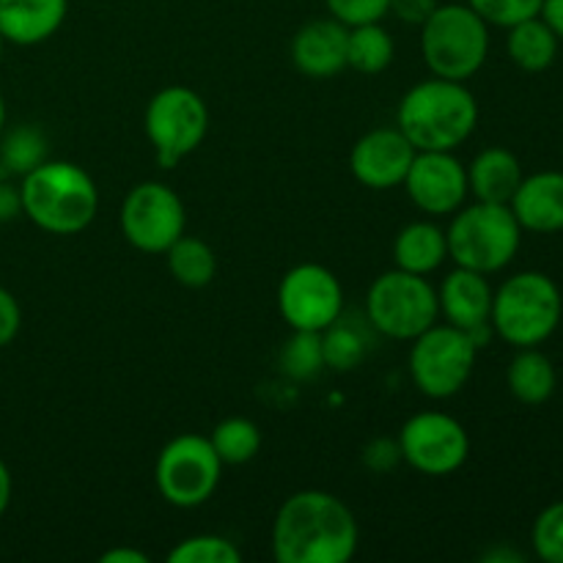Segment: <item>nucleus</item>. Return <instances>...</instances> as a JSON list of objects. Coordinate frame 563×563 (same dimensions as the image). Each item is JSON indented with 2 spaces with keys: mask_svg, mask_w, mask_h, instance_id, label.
<instances>
[{
  "mask_svg": "<svg viewBox=\"0 0 563 563\" xmlns=\"http://www.w3.org/2000/svg\"><path fill=\"white\" fill-rule=\"evenodd\" d=\"M146 137L163 168H176L196 152L209 130V110L201 93L187 86H168L154 93L143 115Z\"/></svg>",
  "mask_w": 563,
  "mask_h": 563,
  "instance_id": "10",
  "label": "nucleus"
},
{
  "mask_svg": "<svg viewBox=\"0 0 563 563\" xmlns=\"http://www.w3.org/2000/svg\"><path fill=\"white\" fill-rule=\"evenodd\" d=\"M531 544L544 563H563V500L548 506L533 520Z\"/></svg>",
  "mask_w": 563,
  "mask_h": 563,
  "instance_id": "31",
  "label": "nucleus"
},
{
  "mask_svg": "<svg viewBox=\"0 0 563 563\" xmlns=\"http://www.w3.org/2000/svg\"><path fill=\"white\" fill-rule=\"evenodd\" d=\"M539 16H542V20L553 27L555 36L563 42V0H544Z\"/></svg>",
  "mask_w": 563,
  "mask_h": 563,
  "instance_id": "38",
  "label": "nucleus"
},
{
  "mask_svg": "<svg viewBox=\"0 0 563 563\" xmlns=\"http://www.w3.org/2000/svg\"><path fill=\"white\" fill-rule=\"evenodd\" d=\"M401 462L423 476H451L471 456L467 429L449 412L427 410L407 418L399 432Z\"/></svg>",
  "mask_w": 563,
  "mask_h": 563,
  "instance_id": "12",
  "label": "nucleus"
},
{
  "mask_svg": "<svg viewBox=\"0 0 563 563\" xmlns=\"http://www.w3.org/2000/svg\"><path fill=\"white\" fill-rule=\"evenodd\" d=\"M509 207L522 231L559 234L563 231V170L522 176Z\"/></svg>",
  "mask_w": 563,
  "mask_h": 563,
  "instance_id": "17",
  "label": "nucleus"
},
{
  "mask_svg": "<svg viewBox=\"0 0 563 563\" xmlns=\"http://www.w3.org/2000/svg\"><path fill=\"white\" fill-rule=\"evenodd\" d=\"M449 258V240L440 225L429 220H416L407 223L394 240V262L399 269L416 275H432L434 269L443 267Z\"/></svg>",
  "mask_w": 563,
  "mask_h": 563,
  "instance_id": "21",
  "label": "nucleus"
},
{
  "mask_svg": "<svg viewBox=\"0 0 563 563\" xmlns=\"http://www.w3.org/2000/svg\"><path fill=\"white\" fill-rule=\"evenodd\" d=\"M20 328H22L20 302H16V297L11 295L9 289L0 286V350L9 346L11 341L16 339Z\"/></svg>",
  "mask_w": 563,
  "mask_h": 563,
  "instance_id": "34",
  "label": "nucleus"
},
{
  "mask_svg": "<svg viewBox=\"0 0 563 563\" xmlns=\"http://www.w3.org/2000/svg\"><path fill=\"white\" fill-rule=\"evenodd\" d=\"M47 159V141L33 126H16L0 146V163L9 174L25 176Z\"/></svg>",
  "mask_w": 563,
  "mask_h": 563,
  "instance_id": "28",
  "label": "nucleus"
},
{
  "mask_svg": "<svg viewBox=\"0 0 563 563\" xmlns=\"http://www.w3.org/2000/svg\"><path fill=\"white\" fill-rule=\"evenodd\" d=\"M506 385L517 401L537 407L553 399L559 374H555L553 361L539 352V346H526L511 357L509 368H506Z\"/></svg>",
  "mask_w": 563,
  "mask_h": 563,
  "instance_id": "22",
  "label": "nucleus"
},
{
  "mask_svg": "<svg viewBox=\"0 0 563 563\" xmlns=\"http://www.w3.org/2000/svg\"><path fill=\"white\" fill-rule=\"evenodd\" d=\"M11 493H14V482H11V473L5 467V462L0 460V517L5 515L11 504Z\"/></svg>",
  "mask_w": 563,
  "mask_h": 563,
  "instance_id": "40",
  "label": "nucleus"
},
{
  "mask_svg": "<svg viewBox=\"0 0 563 563\" xmlns=\"http://www.w3.org/2000/svg\"><path fill=\"white\" fill-rule=\"evenodd\" d=\"M405 190L423 214H454L467 198V168L454 152H416L405 176Z\"/></svg>",
  "mask_w": 563,
  "mask_h": 563,
  "instance_id": "14",
  "label": "nucleus"
},
{
  "mask_svg": "<svg viewBox=\"0 0 563 563\" xmlns=\"http://www.w3.org/2000/svg\"><path fill=\"white\" fill-rule=\"evenodd\" d=\"M102 563H148V555L141 553V550H132V548H113L108 553L99 555Z\"/></svg>",
  "mask_w": 563,
  "mask_h": 563,
  "instance_id": "39",
  "label": "nucleus"
},
{
  "mask_svg": "<svg viewBox=\"0 0 563 563\" xmlns=\"http://www.w3.org/2000/svg\"><path fill=\"white\" fill-rule=\"evenodd\" d=\"M366 465L372 467V471L377 473H385L390 471V467H396L401 462V451H399V440H372V443L366 445Z\"/></svg>",
  "mask_w": 563,
  "mask_h": 563,
  "instance_id": "35",
  "label": "nucleus"
},
{
  "mask_svg": "<svg viewBox=\"0 0 563 563\" xmlns=\"http://www.w3.org/2000/svg\"><path fill=\"white\" fill-rule=\"evenodd\" d=\"M170 563H242V553L231 539L201 533V537L181 539L168 553Z\"/></svg>",
  "mask_w": 563,
  "mask_h": 563,
  "instance_id": "30",
  "label": "nucleus"
},
{
  "mask_svg": "<svg viewBox=\"0 0 563 563\" xmlns=\"http://www.w3.org/2000/svg\"><path fill=\"white\" fill-rule=\"evenodd\" d=\"M209 443L223 465H247L251 460H256L258 449H262V432L251 418L234 416L214 427Z\"/></svg>",
  "mask_w": 563,
  "mask_h": 563,
  "instance_id": "27",
  "label": "nucleus"
},
{
  "mask_svg": "<svg viewBox=\"0 0 563 563\" xmlns=\"http://www.w3.org/2000/svg\"><path fill=\"white\" fill-rule=\"evenodd\" d=\"M278 311L291 330L322 333L344 313L341 280L324 264H297L280 278Z\"/></svg>",
  "mask_w": 563,
  "mask_h": 563,
  "instance_id": "13",
  "label": "nucleus"
},
{
  "mask_svg": "<svg viewBox=\"0 0 563 563\" xmlns=\"http://www.w3.org/2000/svg\"><path fill=\"white\" fill-rule=\"evenodd\" d=\"M280 366L291 379H313L324 368L322 355V333H302L295 330L289 341H286L284 352H280Z\"/></svg>",
  "mask_w": 563,
  "mask_h": 563,
  "instance_id": "29",
  "label": "nucleus"
},
{
  "mask_svg": "<svg viewBox=\"0 0 563 563\" xmlns=\"http://www.w3.org/2000/svg\"><path fill=\"white\" fill-rule=\"evenodd\" d=\"M563 317V297L550 275L528 269L500 284L493 295L489 324L515 350L539 346L559 330Z\"/></svg>",
  "mask_w": 563,
  "mask_h": 563,
  "instance_id": "4",
  "label": "nucleus"
},
{
  "mask_svg": "<svg viewBox=\"0 0 563 563\" xmlns=\"http://www.w3.org/2000/svg\"><path fill=\"white\" fill-rule=\"evenodd\" d=\"M3 126H5V102L0 97V135H3Z\"/></svg>",
  "mask_w": 563,
  "mask_h": 563,
  "instance_id": "41",
  "label": "nucleus"
},
{
  "mask_svg": "<svg viewBox=\"0 0 563 563\" xmlns=\"http://www.w3.org/2000/svg\"><path fill=\"white\" fill-rule=\"evenodd\" d=\"M328 11L346 27L366 25V22H383L388 16L390 0H324Z\"/></svg>",
  "mask_w": 563,
  "mask_h": 563,
  "instance_id": "33",
  "label": "nucleus"
},
{
  "mask_svg": "<svg viewBox=\"0 0 563 563\" xmlns=\"http://www.w3.org/2000/svg\"><path fill=\"white\" fill-rule=\"evenodd\" d=\"M368 352V339L361 324L341 313L328 330H322L324 366L333 372H352L363 363Z\"/></svg>",
  "mask_w": 563,
  "mask_h": 563,
  "instance_id": "26",
  "label": "nucleus"
},
{
  "mask_svg": "<svg viewBox=\"0 0 563 563\" xmlns=\"http://www.w3.org/2000/svg\"><path fill=\"white\" fill-rule=\"evenodd\" d=\"M561 38L555 36L553 27L542 20V16H531L517 25L509 27V38H506V49L515 66L522 71H544L555 64L559 58Z\"/></svg>",
  "mask_w": 563,
  "mask_h": 563,
  "instance_id": "23",
  "label": "nucleus"
},
{
  "mask_svg": "<svg viewBox=\"0 0 563 563\" xmlns=\"http://www.w3.org/2000/svg\"><path fill=\"white\" fill-rule=\"evenodd\" d=\"M522 181V165L515 152L489 146L467 165V190L484 203H509Z\"/></svg>",
  "mask_w": 563,
  "mask_h": 563,
  "instance_id": "20",
  "label": "nucleus"
},
{
  "mask_svg": "<svg viewBox=\"0 0 563 563\" xmlns=\"http://www.w3.org/2000/svg\"><path fill=\"white\" fill-rule=\"evenodd\" d=\"M168 256V269L174 275L176 284L185 289H203L218 275V256H214L212 245L203 242L201 236L181 234L174 245L165 251Z\"/></svg>",
  "mask_w": 563,
  "mask_h": 563,
  "instance_id": "24",
  "label": "nucleus"
},
{
  "mask_svg": "<svg viewBox=\"0 0 563 563\" xmlns=\"http://www.w3.org/2000/svg\"><path fill=\"white\" fill-rule=\"evenodd\" d=\"M346 36L350 27L335 16L311 20L291 38V64L313 80H328L346 69Z\"/></svg>",
  "mask_w": 563,
  "mask_h": 563,
  "instance_id": "16",
  "label": "nucleus"
},
{
  "mask_svg": "<svg viewBox=\"0 0 563 563\" xmlns=\"http://www.w3.org/2000/svg\"><path fill=\"white\" fill-rule=\"evenodd\" d=\"M223 462L203 434H179L163 445L154 465V484L165 504L176 509H198L218 489Z\"/></svg>",
  "mask_w": 563,
  "mask_h": 563,
  "instance_id": "9",
  "label": "nucleus"
},
{
  "mask_svg": "<svg viewBox=\"0 0 563 563\" xmlns=\"http://www.w3.org/2000/svg\"><path fill=\"white\" fill-rule=\"evenodd\" d=\"M361 531L350 506L322 489H302L280 504L273 522L278 563H346L357 553Z\"/></svg>",
  "mask_w": 563,
  "mask_h": 563,
  "instance_id": "1",
  "label": "nucleus"
},
{
  "mask_svg": "<svg viewBox=\"0 0 563 563\" xmlns=\"http://www.w3.org/2000/svg\"><path fill=\"white\" fill-rule=\"evenodd\" d=\"M20 212V187H11L5 185V181H0V223H9V220H14Z\"/></svg>",
  "mask_w": 563,
  "mask_h": 563,
  "instance_id": "37",
  "label": "nucleus"
},
{
  "mask_svg": "<svg viewBox=\"0 0 563 563\" xmlns=\"http://www.w3.org/2000/svg\"><path fill=\"white\" fill-rule=\"evenodd\" d=\"M445 240L449 258H454L456 267L493 275L515 262L522 242V225L517 223L509 203L476 201L456 209Z\"/></svg>",
  "mask_w": 563,
  "mask_h": 563,
  "instance_id": "5",
  "label": "nucleus"
},
{
  "mask_svg": "<svg viewBox=\"0 0 563 563\" xmlns=\"http://www.w3.org/2000/svg\"><path fill=\"white\" fill-rule=\"evenodd\" d=\"M416 146L399 126H377L357 137L350 152L352 176L368 190H390L405 181Z\"/></svg>",
  "mask_w": 563,
  "mask_h": 563,
  "instance_id": "15",
  "label": "nucleus"
},
{
  "mask_svg": "<svg viewBox=\"0 0 563 563\" xmlns=\"http://www.w3.org/2000/svg\"><path fill=\"white\" fill-rule=\"evenodd\" d=\"M423 64L434 77L465 82L489 55V25L467 3H438L421 25Z\"/></svg>",
  "mask_w": 563,
  "mask_h": 563,
  "instance_id": "6",
  "label": "nucleus"
},
{
  "mask_svg": "<svg viewBox=\"0 0 563 563\" xmlns=\"http://www.w3.org/2000/svg\"><path fill=\"white\" fill-rule=\"evenodd\" d=\"M493 286H489L487 275L476 273V269L456 267L443 278L438 289L440 313L445 322L454 324L460 330H476L489 324V313H493Z\"/></svg>",
  "mask_w": 563,
  "mask_h": 563,
  "instance_id": "18",
  "label": "nucleus"
},
{
  "mask_svg": "<svg viewBox=\"0 0 563 563\" xmlns=\"http://www.w3.org/2000/svg\"><path fill=\"white\" fill-rule=\"evenodd\" d=\"M478 346L467 330L438 324L412 339L410 377L429 399H451L473 377Z\"/></svg>",
  "mask_w": 563,
  "mask_h": 563,
  "instance_id": "8",
  "label": "nucleus"
},
{
  "mask_svg": "<svg viewBox=\"0 0 563 563\" xmlns=\"http://www.w3.org/2000/svg\"><path fill=\"white\" fill-rule=\"evenodd\" d=\"M434 9H438V0H390L388 14H394L405 25H423Z\"/></svg>",
  "mask_w": 563,
  "mask_h": 563,
  "instance_id": "36",
  "label": "nucleus"
},
{
  "mask_svg": "<svg viewBox=\"0 0 563 563\" xmlns=\"http://www.w3.org/2000/svg\"><path fill=\"white\" fill-rule=\"evenodd\" d=\"M69 0H0V36L16 47L47 42L64 25Z\"/></svg>",
  "mask_w": 563,
  "mask_h": 563,
  "instance_id": "19",
  "label": "nucleus"
},
{
  "mask_svg": "<svg viewBox=\"0 0 563 563\" xmlns=\"http://www.w3.org/2000/svg\"><path fill=\"white\" fill-rule=\"evenodd\" d=\"M121 234L135 251L165 253L187 229V212L176 190L163 181H141L126 192L119 212Z\"/></svg>",
  "mask_w": 563,
  "mask_h": 563,
  "instance_id": "11",
  "label": "nucleus"
},
{
  "mask_svg": "<svg viewBox=\"0 0 563 563\" xmlns=\"http://www.w3.org/2000/svg\"><path fill=\"white\" fill-rule=\"evenodd\" d=\"M22 214L47 234L71 236L93 223L99 209V190L88 170L66 159H44L22 176Z\"/></svg>",
  "mask_w": 563,
  "mask_h": 563,
  "instance_id": "3",
  "label": "nucleus"
},
{
  "mask_svg": "<svg viewBox=\"0 0 563 563\" xmlns=\"http://www.w3.org/2000/svg\"><path fill=\"white\" fill-rule=\"evenodd\" d=\"M440 317L438 289L427 275L390 269L374 278L366 297V322L396 341H412Z\"/></svg>",
  "mask_w": 563,
  "mask_h": 563,
  "instance_id": "7",
  "label": "nucleus"
},
{
  "mask_svg": "<svg viewBox=\"0 0 563 563\" xmlns=\"http://www.w3.org/2000/svg\"><path fill=\"white\" fill-rule=\"evenodd\" d=\"M394 38L379 22L350 27L346 36V66L361 75H379L394 64Z\"/></svg>",
  "mask_w": 563,
  "mask_h": 563,
  "instance_id": "25",
  "label": "nucleus"
},
{
  "mask_svg": "<svg viewBox=\"0 0 563 563\" xmlns=\"http://www.w3.org/2000/svg\"><path fill=\"white\" fill-rule=\"evenodd\" d=\"M3 44H5V38L0 36V55H3Z\"/></svg>",
  "mask_w": 563,
  "mask_h": 563,
  "instance_id": "42",
  "label": "nucleus"
},
{
  "mask_svg": "<svg viewBox=\"0 0 563 563\" xmlns=\"http://www.w3.org/2000/svg\"><path fill=\"white\" fill-rule=\"evenodd\" d=\"M396 124L416 152H454L478 124V102L460 80L432 77L401 97Z\"/></svg>",
  "mask_w": 563,
  "mask_h": 563,
  "instance_id": "2",
  "label": "nucleus"
},
{
  "mask_svg": "<svg viewBox=\"0 0 563 563\" xmlns=\"http://www.w3.org/2000/svg\"><path fill=\"white\" fill-rule=\"evenodd\" d=\"M544 0H467L473 11L482 16L487 25L511 27L522 20L539 16Z\"/></svg>",
  "mask_w": 563,
  "mask_h": 563,
  "instance_id": "32",
  "label": "nucleus"
}]
</instances>
